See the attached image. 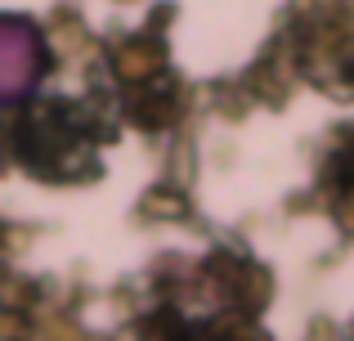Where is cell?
I'll list each match as a JSON object with an SVG mask.
<instances>
[{
  "mask_svg": "<svg viewBox=\"0 0 354 341\" xmlns=\"http://www.w3.org/2000/svg\"><path fill=\"white\" fill-rule=\"evenodd\" d=\"M36 41L23 23H0V95H14L32 81Z\"/></svg>",
  "mask_w": 354,
  "mask_h": 341,
  "instance_id": "cell-1",
  "label": "cell"
}]
</instances>
